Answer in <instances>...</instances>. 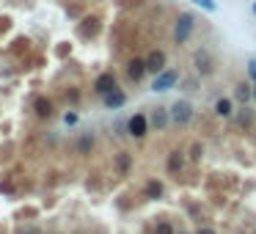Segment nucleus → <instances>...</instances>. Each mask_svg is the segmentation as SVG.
I'll return each mask as SVG.
<instances>
[{"label": "nucleus", "mask_w": 256, "mask_h": 234, "mask_svg": "<svg viewBox=\"0 0 256 234\" xmlns=\"http://www.w3.org/2000/svg\"><path fill=\"white\" fill-rule=\"evenodd\" d=\"M168 113H171L173 124L185 127V124H190V119H193V105L187 102V99H176V102L168 108Z\"/></svg>", "instance_id": "obj_1"}, {"label": "nucleus", "mask_w": 256, "mask_h": 234, "mask_svg": "<svg viewBox=\"0 0 256 234\" xmlns=\"http://www.w3.org/2000/svg\"><path fill=\"white\" fill-rule=\"evenodd\" d=\"M193 28H196V19H193L190 14H179L176 25H173V42H176V44H185L187 39H190Z\"/></svg>", "instance_id": "obj_2"}, {"label": "nucleus", "mask_w": 256, "mask_h": 234, "mask_svg": "<svg viewBox=\"0 0 256 234\" xmlns=\"http://www.w3.org/2000/svg\"><path fill=\"white\" fill-rule=\"evenodd\" d=\"M179 80V72L176 69H163L160 75H155V80H152V91H168L173 88Z\"/></svg>", "instance_id": "obj_3"}, {"label": "nucleus", "mask_w": 256, "mask_h": 234, "mask_svg": "<svg viewBox=\"0 0 256 234\" xmlns=\"http://www.w3.org/2000/svg\"><path fill=\"white\" fill-rule=\"evenodd\" d=\"M193 64H196V72L201 75V78H207V75L215 72V61L207 50H196V53H193Z\"/></svg>", "instance_id": "obj_4"}, {"label": "nucleus", "mask_w": 256, "mask_h": 234, "mask_svg": "<svg viewBox=\"0 0 256 234\" xmlns=\"http://www.w3.org/2000/svg\"><path fill=\"white\" fill-rule=\"evenodd\" d=\"M127 130H130L132 138H143L146 135V130H149V119H146V113H135L130 121H127Z\"/></svg>", "instance_id": "obj_5"}, {"label": "nucleus", "mask_w": 256, "mask_h": 234, "mask_svg": "<svg viewBox=\"0 0 256 234\" xmlns=\"http://www.w3.org/2000/svg\"><path fill=\"white\" fill-rule=\"evenodd\" d=\"M143 61H146V72L149 75H160L163 69H166V53H163V50H152Z\"/></svg>", "instance_id": "obj_6"}, {"label": "nucleus", "mask_w": 256, "mask_h": 234, "mask_svg": "<svg viewBox=\"0 0 256 234\" xmlns=\"http://www.w3.org/2000/svg\"><path fill=\"white\" fill-rule=\"evenodd\" d=\"M113 88H119V85H116V75H113V72H102L99 78L94 80V91H96L99 96L110 94Z\"/></svg>", "instance_id": "obj_7"}, {"label": "nucleus", "mask_w": 256, "mask_h": 234, "mask_svg": "<svg viewBox=\"0 0 256 234\" xmlns=\"http://www.w3.org/2000/svg\"><path fill=\"white\" fill-rule=\"evenodd\" d=\"M102 102H105L107 110H119V108H124V105H127V94H124V91H119V88H113L110 94L102 96Z\"/></svg>", "instance_id": "obj_8"}, {"label": "nucleus", "mask_w": 256, "mask_h": 234, "mask_svg": "<svg viewBox=\"0 0 256 234\" xmlns=\"http://www.w3.org/2000/svg\"><path fill=\"white\" fill-rule=\"evenodd\" d=\"M168 121H171V113H168V108H155L149 116V124L155 127V130H166Z\"/></svg>", "instance_id": "obj_9"}, {"label": "nucleus", "mask_w": 256, "mask_h": 234, "mask_svg": "<svg viewBox=\"0 0 256 234\" xmlns=\"http://www.w3.org/2000/svg\"><path fill=\"white\" fill-rule=\"evenodd\" d=\"M143 75H146V61L143 58H132L130 64H127V78L130 80H143Z\"/></svg>", "instance_id": "obj_10"}, {"label": "nucleus", "mask_w": 256, "mask_h": 234, "mask_svg": "<svg viewBox=\"0 0 256 234\" xmlns=\"http://www.w3.org/2000/svg\"><path fill=\"white\" fill-rule=\"evenodd\" d=\"M33 110H36L39 119H50V116H53V102H50L47 96H39V99L33 102Z\"/></svg>", "instance_id": "obj_11"}, {"label": "nucleus", "mask_w": 256, "mask_h": 234, "mask_svg": "<svg viewBox=\"0 0 256 234\" xmlns=\"http://www.w3.org/2000/svg\"><path fill=\"white\" fill-rule=\"evenodd\" d=\"M91 149H94V135L85 132V135H80V141H78V155H91Z\"/></svg>", "instance_id": "obj_12"}, {"label": "nucleus", "mask_w": 256, "mask_h": 234, "mask_svg": "<svg viewBox=\"0 0 256 234\" xmlns=\"http://www.w3.org/2000/svg\"><path fill=\"white\" fill-rule=\"evenodd\" d=\"M130 165H132L130 152H119V155H116V168H119L121 174H127V171H130Z\"/></svg>", "instance_id": "obj_13"}, {"label": "nucleus", "mask_w": 256, "mask_h": 234, "mask_svg": "<svg viewBox=\"0 0 256 234\" xmlns=\"http://www.w3.org/2000/svg\"><path fill=\"white\" fill-rule=\"evenodd\" d=\"M168 171H171V174L182 171V152H171V155H168Z\"/></svg>", "instance_id": "obj_14"}, {"label": "nucleus", "mask_w": 256, "mask_h": 234, "mask_svg": "<svg viewBox=\"0 0 256 234\" xmlns=\"http://www.w3.org/2000/svg\"><path fill=\"white\" fill-rule=\"evenodd\" d=\"M234 99H237V102H248V99H251V85L248 83H240L237 91H234Z\"/></svg>", "instance_id": "obj_15"}, {"label": "nucleus", "mask_w": 256, "mask_h": 234, "mask_svg": "<svg viewBox=\"0 0 256 234\" xmlns=\"http://www.w3.org/2000/svg\"><path fill=\"white\" fill-rule=\"evenodd\" d=\"M146 196H149V198H160V196H163V185H160L157 179L146 182Z\"/></svg>", "instance_id": "obj_16"}, {"label": "nucleus", "mask_w": 256, "mask_h": 234, "mask_svg": "<svg viewBox=\"0 0 256 234\" xmlns=\"http://www.w3.org/2000/svg\"><path fill=\"white\" fill-rule=\"evenodd\" d=\"M232 99H218V105H215V110H218V116H232Z\"/></svg>", "instance_id": "obj_17"}, {"label": "nucleus", "mask_w": 256, "mask_h": 234, "mask_svg": "<svg viewBox=\"0 0 256 234\" xmlns=\"http://www.w3.org/2000/svg\"><path fill=\"white\" fill-rule=\"evenodd\" d=\"M237 124H240V127H248V124H251V110H248V108H240Z\"/></svg>", "instance_id": "obj_18"}, {"label": "nucleus", "mask_w": 256, "mask_h": 234, "mask_svg": "<svg viewBox=\"0 0 256 234\" xmlns=\"http://www.w3.org/2000/svg\"><path fill=\"white\" fill-rule=\"evenodd\" d=\"M196 6H201L204 11H215V0H193Z\"/></svg>", "instance_id": "obj_19"}, {"label": "nucleus", "mask_w": 256, "mask_h": 234, "mask_svg": "<svg viewBox=\"0 0 256 234\" xmlns=\"http://www.w3.org/2000/svg\"><path fill=\"white\" fill-rule=\"evenodd\" d=\"M157 234H173V229H171V223H166V221H160V223H157Z\"/></svg>", "instance_id": "obj_20"}, {"label": "nucleus", "mask_w": 256, "mask_h": 234, "mask_svg": "<svg viewBox=\"0 0 256 234\" xmlns=\"http://www.w3.org/2000/svg\"><path fill=\"white\" fill-rule=\"evenodd\" d=\"M248 78L256 83V61H248Z\"/></svg>", "instance_id": "obj_21"}, {"label": "nucleus", "mask_w": 256, "mask_h": 234, "mask_svg": "<svg viewBox=\"0 0 256 234\" xmlns=\"http://www.w3.org/2000/svg\"><path fill=\"white\" fill-rule=\"evenodd\" d=\"M64 121H66V124H75V121H78V116H75V113H66Z\"/></svg>", "instance_id": "obj_22"}, {"label": "nucleus", "mask_w": 256, "mask_h": 234, "mask_svg": "<svg viewBox=\"0 0 256 234\" xmlns=\"http://www.w3.org/2000/svg\"><path fill=\"white\" fill-rule=\"evenodd\" d=\"M185 88H190V91H198V83H196V80H187V83H185Z\"/></svg>", "instance_id": "obj_23"}, {"label": "nucleus", "mask_w": 256, "mask_h": 234, "mask_svg": "<svg viewBox=\"0 0 256 234\" xmlns=\"http://www.w3.org/2000/svg\"><path fill=\"white\" fill-rule=\"evenodd\" d=\"M190 157H193V160H198V157H201V146H193V155Z\"/></svg>", "instance_id": "obj_24"}, {"label": "nucleus", "mask_w": 256, "mask_h": 234, "mask_svg": "<svg viewBox=\"0 0 256 234\" xmlns=\"http://www.w3.org/2000/svg\"><path fill=\"white\" fill-rule=\"evenodd\" d=\"M198 234H215V232H212V229H201Z\"/></svg>", "instance_id": "obj_25"}, {"label": "nucleus", "mask_w": 256, "mask_h": 234, "mask_svg": "<svg viewBox=\"0 0 256 234\" xmlns=\"http://www.w3.org/2000/svg\"><path fill=\"white\" fill-rule=\"evenodd\" d=\"M251 96H254V99H256V83H254V88H251Z\"/></svg>", "instance_id": "obj_26"}, {"label": "nucleus", "mask_w": 256, "mask_h": 234, "mask_svg": "<svg viewBox=\"0 0 256 234\" xmlns=\"http://www.w3.org/2000/svg\"><path fill=\"white\" fill-rule=\"evenodd\" d=\"M254 14H256V3H254Z\"/></svg>", "instance_id": "obj_27"}]
</instances>
